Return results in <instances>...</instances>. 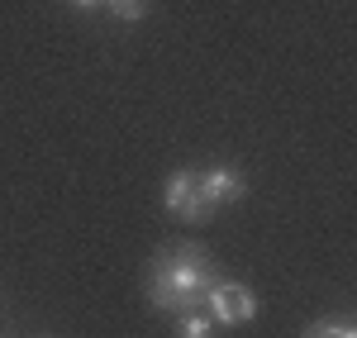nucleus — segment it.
I'll list each match as a JSON object with an SVG mask.
<instances>
[{
	"instance_id": "423d86ee",
	"label": "nucleus",
	"mask_w": 357,
	"mask_h": 338,
	"mask_svg": "<svg viewBox=\"0 0 357 338\" xmlns=\"http://www.w3.org/2000/svg\"><path fill=\"white\" fill-rule=\"evenodd\" d=\"M105 5H110V15L119 24H138L143 20V0H105Z\"/></svg>"
},
{
	"instance_id": "6e6552de",
	"label": "nucleus",
	"mask_w": 357,
	"mask_h": 338,
	"mask_svg": "<svg viewBox=\"0 0 357 338\" xmlns=\"http://www.w3.org/2000/svg\"><path fill=\"white\" fill-rule=\"evenodd\" d=\"M72 5H82V10H91V5H105V0H72Z\"/></svg>"
},
{
	"instance_id": "7ed1b4c3",
	"label": "nucleus",
	"mask_w": 357,
	"mask_h": 338,
	"mask_svg": "<svg viewBox=\"0 0 357 338\" xmlns=\"http://www.w3.org/2000/svg\"><path fill=\"white\" fill-rule=\"evenodd\" d=\"M162 205L176 215V220H205V215H215L210 200H205V191H200V171L195 167L176 171V176L167 181L162 186Z\"/></svg>"
},
{
	"instance_id": "20e7f679",
	"label": "nucleus",
	"mask_w": 357,
	"mask_h": 338,
	"mask_svg": "<svg viewBox=\"0 0 357 338\" xmlns=\"http://www.w3.org/2000/svg\"><path fill=\"white\" fill-rule=\"evenodd\" d=\"M200 191H205V200H210V210L215 205H229V200H238L248 191V181H243V171H234V167H205L200 171Z\"/></svg>"
},
{
	"instance_id": "39448f33",
	"label": "nucleus",
	"mask_w": 357,
	"mask_h": 338,
	"mask_svg": "<svg viewBox=\"0 0 357 338\" xmlns=\"http://www.w3.org/2000/svg\"><path fill=\"white\" fill-rule=\"evenodd\" d=\"M176 338H215V319H210V310H205V305H195V310H181Z\"/></svg>"
},
{
	"instance_id": "0eeeda50",
	"label": "nucleus",
	"mask_w": 357,
	"mask_h": 338,
	"mask_svg": "<svg viewBox=\"0 0 357 338\" xmlns=\"http://www.w3.org/2000/svg\"><path fill=\"white\" fill-rule=\"evenodd\" d=\"M305 338H357V334L348 329V324H333V319H329V324H314Z\"/></svg>"
},
{
	"instance_id": "f03ea898",
	"label": "nucleus",
	"mask_w": 357,
	"mask_h": 338,
	"mask_svg": "<svg viewBox=\"0 0 357 338\" xmlns=\"http://www.w3.org/2000/svg\"><path fill=\"white\" fill-rule=\"evenodd\" d=\"M205 310H210L215 324H252L257 295H252V286H243V282H215L205 291Z\"/></svg>"
},
{
	"instance_id": "f257e3e1",
	"label": "nucleus",
	"mask_w": 357,
	"mask_h": 338,
	"mask_svg": "<svg viewBox=\"0 0 357 338\" xmlns=\"http://www.w3.org/2000/svg\"><path fill=\"white\" fill-rule=\"evenodd\" d=\"M220 282L215 277V267H210V257L191 248V243H172L158 253L153 262V277H148V300L158 305V310H195V305H205V291Z\"/></svg>"
}]
</instances>
